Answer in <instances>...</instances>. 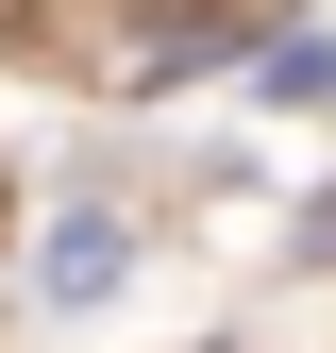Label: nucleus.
I'll return each mask as SVG.
<instances>
[{
	"label": "nucleus",
	"mask_w": 336,
	"mask_h": 353,
	"mask_svg": "<svg viewBox=\"0 0 336 353\" xmlns=\"http://www.w3.org/2000/svg\"><path fill=\"white\" fill-rule=\"evenodd\" d=\"M118 270H135V236H118V219H51V286H67V303H101Z\"/></svg>",
	"instance_id": "obj_1"
}]
</instances>
